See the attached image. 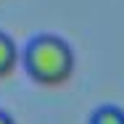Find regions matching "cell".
Wrapping results in <instances>:
<instances>
[{
    "instance_id": "obj_4",
    "label": "cell",
    "mask_w": 124,
    "mask_h": 124,
    "mask_svg": "<svg viewBox=\"0 0 124 124\" xmlns=\"http://www.w3.org/2000/svg\"><path fill=\"white\" fill-rule=\"evenodd\" d=\"M0 124H16V122H13V116H11L8 111H3V108H0Z\"/></svg>"
},
{
    "instance_id": "obj_3",
    "label": "cell",
    "mask_w": 124,
    "mask_h": 124,
    "mask_svg": "<svg viewBox=\"0 0 124 124\" xmlns=\"http://www.w3.org/2000/svg\"><path fill=\"white\" fill-rule=\"evenodd\" d=\"M90 124H124V108L122 106H100L93 111Z\"/></svg>"
},
{
    "instance_id": "obj_1",
    "label": "cell",
    "mask_w": 124,
    "mask_h": 124,
    "mask_svg": "<svg viewBox=\"0 0 124 124\" xmlns=\"http://www.w3.org/2000/svg\"><path fill=\"white\" fill-rule=\"evenodd\" d=\"M21 61L26 74L45 87H58L74 74V50L58 34H37L26 45Z\"/></svg>"
},
{
    "instance_id": "obj_2",
    "label": "cell",
    "mask_w": 124,
    "mask_h": 124,
    "mask_svg": "<svg viewBox=\"0 0 124 124\" xmlns=\"http://www.w3.org/2000/svg\"><path fill=\"white\" fill-rule=\"evenodd\" d=\"M19 48L13 42V37H8L5 32H0V77L13 74L16 63H19Z\"/></svg>"
}]
</instances>
